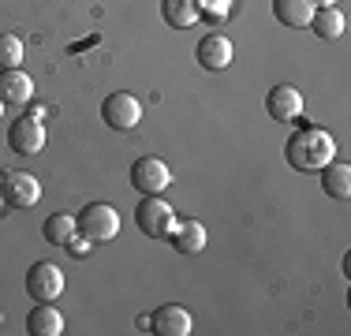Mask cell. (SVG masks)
I'll return each mask as SVG.
<instances>
[{"label":"cell","instance_id":"2e32d148","mask_svg":"<svg viewBox=\"0 0 351 336\" xmlns=\"http://www.w3.org/2000/svg\"><path fill=\"white\" fill-rule=\"evenodd\" d=\"M161 15L165 23L176 30H187L198 23V15H202V8H198V0H161Z\"/></svg>","mask_w":351,"mask_h":336},{"label":"cell","instance_id":"ac0fdd59","mask_svg":"<svg viewBox=\"0 0 351 336\" xmlns=\"http://www.w3.org/2000/svg\"><path fill=\"white\" fill-rule=\"evenodd\" d=\"M311 27H314L317 38L332 41V38H340V34H344V15H340V8H314Z\"/></svg>","mask_w":351,"mask_h":336},{"label":"cell","instance_id":"5bb4252c","mask_svg":"<svg viewBox=\"0 0 351 336\" xmlns=\"http://www.w3.org/2000/svg\"><path fill=\"white\" fill-rule=\"evenodd\" d=\"M169 239L180 254H198V250H206V224L202 221H180Z\"/></svg>","mask_w":351,"mask_h":336},{"label":"cell","instance_id":"8fae6325","mask_svg":"<svg viewBox=\"0 0 351 336\" xmlns=\"http://www.w3.org/2000/svg\"><path fill=\"white\" fill-rule=\"evenodd\" d=\"M34 97V79L19 67H0V101L4 105H27Z\"/></svg>","mask_w":351,"mask_h":336},{"label":"cell","instance_id":"d6986e66","mask_svg":"<svg viewBox=\"0 0 351 336\" xmlns=\"http://www.w3.org/2000/svg\"><path fill=\"white\" fill-rule=\"evenodd\" d=\"M41 235H45V243H53V247H64L68 239H75V217H68V213L45 217V224H41Z\"/></svg>","mask_w":351,"mask_h":336},{"label":"cell","instance_id":"9c48e42d","mask_svg":"<svg viewBox=\"0 0 351 336\" xmlns=\"http://www.w3.org/2000/svg\"><path fill=\"white\" fill-rule=\"evenodd\" d=\"M265 112L277 123H291L303 112V94H299L295 86H288V82H280V86H273L269 97H265Z\"/></svg>","mask_w":351,"mask_h":336},{"label":"cell","instance_id":"52a82bcc","mask_svg":"<svg viewBox=\"0 0 351 336\" xmlns=\"http://www.w3.org/2000/svg\"><path fill=\"white\" fill-rule=\"evenodd\" d=\"M60 291H64V269L60 265L56 262L30 265V273H27V296L30 299L53 302V299H60Z\"/></svg>","mask_w":351,"mask_h":336},{"label":"cell","instance_id":"ba28073f","mask_svg":"<svg viewBox=\"0 0 351 336\" xmlns=\"http://www.w3.org/2000/svg\"><path fill=\"white\" fill-rule=\"evenodd\" d=\"M131 183H135V191H142V195H161L165 187L172 183V172L169 165L161 161V157H138L135 165H131Z\"/></svg>","mask_w":351,"mask_h":336},{"label":"cell","instance_id":"7402d4cb","mask_svg":"<svg viewBox=\"0 0 351 336\" xmlns=\"http://www.w3.org/2000/svg\"><path fill=\"white\" fill-rule=\"evenodd\" d=\"M0 112H4V101H0Z\"/></svg>","mask_w":351,"mask_h":336},{"label":"cell","instance_id":"e0dca14e","mask_svg":"<svg viewBox=\"0 0 351 336\" xmlns=\"http://www.w3.org/2000/svg\"><path fill=\"white\" fill-rule=\"evenodd\" d=\"M322 191L329 198H348L351 195V168L340 161V165H325L322 168Z\"/></svg>","mask_w":351,"mask_h":336},{"label":"cell","instance_id":"9a60e30c","mask_svg":"<svg viewBox=\"0 0 351 336\" xmlns=\"http://www.w3.org/2000/svg\"><path fill=\"white\" fill-rule=\"evenodd\" d=\"M273 15L284 27L299 30V27H311V15H314V0H273Z\"/></svg>","mask_w":351,"mask_h":336},{"label":"cell","instance_id":"30bf717a","mask_svg":"<svg viewBox=\"0 0 351 336\" xmlns=\"http://www.w3.org/2000/svg\"><path fill=\"white\" fill-rule=\"evenodd\" d=\"M149 333H157V336H187L191 333V314L183 307H176V302H165V307H157L154 314H149Z\"/></svg>","mask_w":351,"mask_h":336},{"label":"cell","instance_id":"6da1fadb","mask_svg":"<svg viewBox=\"0 0 351 336\" xmlns=\"http://www.w3.org/2000/svg\"><path fill=\"white\" fill-rule=\"evenodd\" d=\"M284 157H288L291 168L299 172H322L325 165L337 157V142H332L329 131L322 128H299L284 146Z\"/></svg>","mask_w":351,"mask_h":336},{"label":"cell","instance_id":"44dd1931","mask_svg":"<svg viewBox=\"0 0 351 336\" xmlns=\"http://www.w3.org/2000/svg\"><path fill=\"white\" fill-rule=\"evenodd\" d=\"M314 8H337V0H314Z\"/></svg>","mask_w":351,"mask_h":336},{"label":"cell","instance_id":"277c9868","mask_svg":"<svg viewBox=\"0 0 351 336\" xmlns=\"http://www.w3.org/2000/svg\"><path fill=\"white\" fill-rule=\"evenodd\" d=\"M38 198H41V183L30 172H19V168H15V172L0 176V206L30 209V206H38Z\"/></svg>","mask_w":351,"mask_h":336},{"label":"cell","instance_id":"ffe728a7","mask_svg":"<svg viewBox=\"0 0 351 336\" xmlns=\"http://www.w3.org/2000/svg\"><path fill=\"white\" fill-rule=\"evenodd\" d=\"M19 60H23V38L0 34V67H19Z\"/></svg>","mask_w":351,"mask_h":336},{"label":"cell","instance_id":"8992f818","mask_svg":"<svg viewBox=\"0 0 351 336\" xmlns=\"http://www.w3.org/2000/svg\"><path fill=\"white\" fill-rule=\"evenodd\" d=\"M101 120H105L112 131H131V128L142 120L138 97L128 94V90H116V94H108V97L101 101Z\"/></svg>","mask_w":351,"mask_h":336},{"label":"cell","instance_id":"4fadbf2b","mask_svg":"<svg viewBox=\"0 0 351 336\" xmlns=\"http://www.w3.org/2000/svg\"><path fill=\"white\" fill-rule=\"evenodd\" d=\"M27 333L30 336H60L64 333V314L53 302H38L27 314Z\"/></svg>","mask_w":351,"mask_h":336},{"label":"cell","instance_id":"7c38bea8","mask_svg":"<svg viewBox=\"0 0 351 336\" xmlns=\"http://www.w3.org/2000/svg\"><path fill=\"white\" fill-rule=\"evenodd\" d=\"M195 56L206 71H224V67L232 64V41L224 38V34H206V38L198 41Z\"/></svg>","mask_w":351,"mask_h":336},{"label":"cell","instance_id":"3957f363","mask_svg":"<svg viewBox=\"0 0 351 336\" xmlns=\"http://www.w3.org/2000/svg\"><path fill=\"white\" fill-rule=\"evenodd\" d=\"M135 224L142 235H154V239H169L172 228L180 224V217H176V209L169 206L165 198L157 195H142L138 209H135Z\"/></svg>","mask_w":351,"mask_h":336},{"label":"cell","instance_id":"5b68a950","mask_svg":"<svg viewBox=\"0 0 351 336\" xmlns=\"http://www.w3.org/2000/svg\"><path fill=\"white\" fill-rule=\"evenodd\" d=\"M41 146H45V123H41V112L12 120V128H8V149H12V154L30 157V154H41Z\"/></svg>","mask_w":351,"mask_h":336},{"label":"cell","instance_id":"7a4b0ae2","mask_svg":"<svg viewBox=\"0 0 351 336\" xmlns=\"http://www.w3.org/2000/svg\"><path fill=\"white\" fill-rule=\"evenodd\" d=\"M75 232H82V239H90V243H112L120 235V213L108 202H90L75 217Z\"/></svg>","mask_w":351,"mask_h":336}]
</instances>
